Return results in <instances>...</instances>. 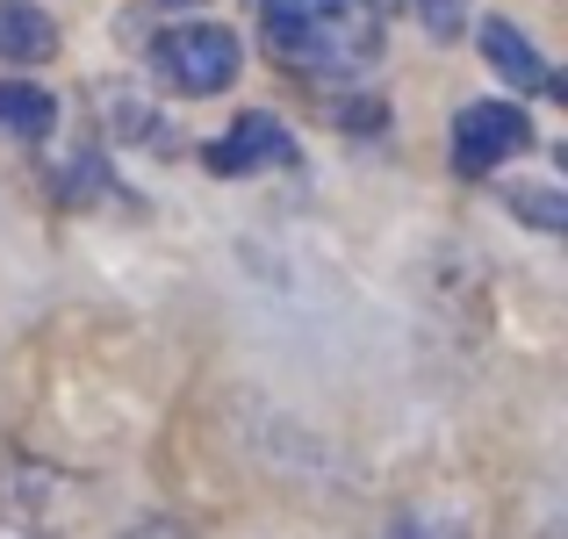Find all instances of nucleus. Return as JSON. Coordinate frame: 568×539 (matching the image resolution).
<instances>
[{"label": "nucleus", "instance_id": "obj_1", "mask_svg": "<svg viewBox=\"0 0 568 539\" xmlns=\"http://www.w3.org/2000/svg\"><path fill=\"white\" fill-rule=\"evenodd\" d=\"M266 8V43L274 58H288L295 72H317V80H346L353 65L375 58V29L346 8V0H260Z\"/></svg>", "mask_w": 568, "mask_h": 539}, {"label": "nucleus", "instance_id": "obj_2", "mask_svg": "<svg viewBox=\"0 0 568 539\" xmlns=\"http://www.w3.org/2000/svg\"><path fill=\"white\" fill-rule=\"evenodd\" d=\"M152 72L173 94H216L237 80V37L216 22H181L152 43Z\"/></svg>", "mask_w": 568, "mask_h": 539}, {"label": "nucleus", "instance_id": "obj_3", "mask_svg": "<svg viewBox=\"0 0 568 539\" xmlns=\"http://www.w3.org/2000/svg\"><path fill=\"white\" fill-rule=\"evenodd\" d=\"M526 144H532L526 109H511V101H468V109L454 115V138H446V152H454L460 173H497L504 159H518Z\"/></svg>", "mask_w": 568, "mask_h": 539}, {"label": "nucleus", "instance_id": "obj_4", "mask_svg": "<svg viewBox=\"0 0 568 539\" xmlns=\"http://www.w3.org/2000/svg\"><path fill=\"white\" fill-rule=\"evenodd\" d=\"M202 159H209V173H260V166H288L295 144H288V130H281V115L252 109V115H237Z\"/></svg>", "mask_w": 568, "mask_h": 539}, {"label": "nucleus", "instance_id": "obj_5", "mask_svg": "<svg viewBox=\"0 0 568 539\" xmlns=\"http://www.w3.org/2000/svg\"><path fill=\"white\" fill-rule=\"evenodd\" d=\"M483 58L504 72L511 87H526V94H555V72H547V58L532 51L526 37H518L511 22H483Z\"/></svg>", "mask_w": 568, "mask_h": 539}, {"label": "nucleus", "instance_id": "obj_6", "mask_svg": "<svg viewBox=\"0 0 568 539\" xmlns=\"http://www.w3.org/2000/svg\"><path fill=\"white\" fill-rule=\"evenodd\" d=\"M51 51H58L51 14L29 0H0V58H51Z\"/></svg>", "mask_w": 568, "mask_h": 539}, {"label": "nucleus", "instance_id": "obj_7", "mask_svg": "<svg viewBox=\"0 0 568 539\" xmlns=\"http://www.w3.org/2000/svg\"><path fill=\"white\" fill-rule=\"evenodd\" d=\"M51 123H58V101L43 94V87L0 80V130H8V138H51Z\"/></svg>", "mask_w": 568, "mask_h": 539}, {"label": "nucleus", "instance_id": "obj_8", "mask_svg": "<svg viewBox=\"0 0 568 539\" xmlns=\"http://www.w3.org/2000/svg\"><path fill=\"white\" fill-rule=\"evenodd\" d=\"M504 202H511L518 216H532L540 231H561V223H568V202L555 187H504Z\"/></svg>", "mask_w": 568, "mask_h": 539}, {"label": "nucleus", "instance_id": "obj_9", "mask_svg": "<svg viewBox=\"0 0 568 539\" xmlns=\"http://www.w3.org/2000/svg\"><path fill=\"white\" fill-rule=\"evenodd\" d=\"M388 539H468V526H460L454 511H403L396 526H388Z\"/></svg>", "mask_w": 568, "mask_h": 539}, {"label": "nucleus", "instance_id": "obj_10", "mask_svg": "<svg viewBox=\"0 0 568 539\" xmlns=\"http://www.w3.org/2000/svg\"><path fill=\"white\" fill-rule=\"evenodd\" d=\"M375 8L388 14V8H403V0H375ZM410 8L425 14V29H432V37H454V29H460V0H410Z\"/></svg>", "mask_w": 568, "mask_h": 539}, {"label": "nucleus", "instance_id": "obj_11", "mask_svg": "<svg viewBox=\"0 0 568 539\" xmlns=\"http://www.w3.org/2000/svg\"><path fill=\"white\" fill-rule=\"evenodd\" d=\"M123 539H187L181 526H166V518H144V526H130Z\"/></svg>", "mask_w": 568, "mask_h": 539}, {"label": "nucleus", "instance_id": "obj_12", "mask_svg": "<svg viewBox=\"0 0 568 539\" xmlns=\"http://www.w3.org/2000/svg\"><path fill=\"white\" fill-rule=\"evenodd\" d=\"M0 539H43L29 518H14V511H0Z\"/></svg>", "mask_w": 568, "mask_h": 539}]
</instances>
